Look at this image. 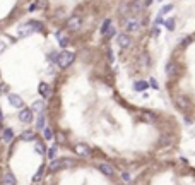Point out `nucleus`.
<instances>
[{"label": "nucleus", "mask_w": 195, "mask_h": 185, "mask_svg": "<svg viewBox=\"0 0 195 185\" xmlns=\"http://www.w3.org/2000/svg\"><path fill=\"white\" fill-rule=\"evenodd\" d=\"M72 164H74V161L69 159V158H62V159L53 158V159H51V163H50V171L63 170V168H69V166H72Z\"/></svg>", "instance_id": "obj_1"}, {"label": "nucleus", "mask_w": 195, "mask_h": 185, "mask_svg": "<svg viewBox=\"0 0 195 185\" xmlns=\"http://www.w3.org/2000/svg\"><path fill=\"white\" fill-rule=\"evenodd\" d=\"M74 58H76L74 52H62V53H58V57H56V63L60 67H69L70 63L74 62Z\"/></svg>", "instance_id": "obj_2"}, {"label": "nucleus", "mask_w": 195, "mask_h": 185, "mask_svg": "<svg viewBox=\"0 0 195 185\" xmlns=\"http://www.w3.org/2000/svg\"><path fill=\"white\" fill-rule=\"evenodd\" d=\"M82 26V19L79 17V15H72L67 19V27H69L70 31H79Z\"/></svg>", "instance_id": "obj_3"}, {"label": "nucleus", "mask_w": 195, "mask_h": 185, "mask_svg": "<svg viewBox=\"0 0 195 185\" xmlns=\"http://www.w3.org/2000/svg\"><path fill=\"white\" fill-rule=\"evenodd\" d=\"M140 29V22L137 19H127L125 22V31L127 33H135Z\"/></svg>", "instance_id": "obj_4"}, {"label": "nucleus", "mask_w": 195, "mask_h": 185, "mask_svg": "<svg viewBox=\"0 0 195 185\" xmlns=\"http://www.w3.org/2000/svg\"><path fill=\"white\" fill-rule=\"evenodd\" d=\"M117 41H118V46H120V48H128L130 45H132V38H130V36H128L127 33L118 34Z\"/></svg>", "instance_id": "obj_5"}, {"label": "nucleus", "mask_w": 195, "mask_h": 185, "mask_svg": "<svg viewBox=\"0 0 195 185\" xmlns=\"http://www.w3.org/2000/svg\"><path fill=\"white\" fill-rule=\"evenodd\" d=\"M19 120H21L22 123H29L33 120V111L29 108H21V111H19Z\"/></svg>", "instance_id": "obj_6"}, {"label": "nucleus", "mask_w": 195, "mask_h": 185, "mask_svg": "<svg viewBox=\"0 0 195 185\" xmlns=\"http://www.w3.org/2000/svg\"><path fill=\"white\" fill-rule=\"evenodd\" d=\"M9 103H10L14 108H22V106H24L22 98L19 94H14V93H12V94H9Z\"/></svg>", "instance_id": "obj_7"}, {"label": "nucleus", "mask_w": 195, "mask_h": 185, "mask_svg": "<svg viewBox=\"0 0 195 185\" xmlns=\"http://www.w3.org/2000/svg\"><path fill=\"white\" fill-rule=\"evenodd\" d=\"M76 153L79 154V156H89V153H91V149H89V146L87 144H84V142H79V144H76Z\"/></svg>", "instance_id": "obj_8"}, {"label": "nucleus", "mask_w": 195, "mask_h": 185, "mask_svg": "<svg viewBox=\"0 0 195 185\" xmlns=\"http://www.w3.org/2000/svg\"><path fill=\"white\" fill-rule=\"evenodd\" d=\"M98 168H99V171H101L103 175H106V177H113V175H115L113 166L111 164H108V163H99L98 164Z\"/></svg>", "instance_id": "obj_9"}, {"label": "nucleus", "mask_w": 195, "mask_h": 185, "mask_svg": "<svg viewBox=\"0 0 195 185\" xmlns=\"http://www.w3.org/2000/svg\"><path fill=\"white\" fill-rule=\"evenodd\" d=\"M38 91H40V94H41L43 98H48V96L51 94V86H50L48 82H41V84L38 86Z\"/></svg>", "instance_id": "obj_10"}, {"label": "nucleus", "mask_w": 195, "mask_h": 185, "mask_svg": "<svg viewBox=\"0 0 195 185\" xmlns=\"http://www.w3.org/2000/svg\"><path fill=\"white\" fill-rule=\"evenodd\" d=\"M164 70H166V74L169 75V77H174V75H176V72H178V65H176L174 62H168Z\"/></svg>", "instance_id": "obj_11"}, {"label": "nucleus", "mask_w": 195, "mask_h": 185, "mask_svg": "<svg viewBox=\"0 0 195 185\" xmlns=\"http://www.w3.org/2000/svg\"><path fill=\"white\" fill-rule=\"evenodd\" d=\"M140 9H142V5H140L139 2L127 4V14H137V12H140Z\"/></svg>", "instance_id": "obj_12"}, {"label": "nucleus", "mask_w": 195, "mask_h": 185, "mask_svg": "<svg viewBox=\"0 0 195 185\" xmlns=\"http://www.w3.org/2000/svg\"><path fill=\"white\" fill-rule=\"evenodd\" d=\"M2 185H15V177L12 173H5L2 178Z\"/></svg>", "instance_id": "obj_13"}, {"label": "nucleus", "mask_w": 195, "mask_h": 185, "mask_svg": "<svg viewBox=\"0 0 195 185\" xmlns=\"http://www.w3.org/2000/svg\"><path fill=\"white\" fill-rule=\"evenodd\" d=\"M12 137H14L12 129H4V130H2V139H4V142H10V141H12Z\"/></svg>", "instance_id": "obj_14"}, {"label": "nucleus", "mask_w": 195, "mask_h": 185, "mask_svg": "<svg viewBox=\"0 0 195 185\" xmlns=\"http://www.w3.org/2000/svg\"><path fill=\"white\" fill-rule=\"evenodd\" d=\"M43 106H45V103H43V101H34V103H33V106H31L29 110H31L33 113H34V111L41 113V111H43Z\"/></svg>", "instance_id": "obj_15"}, {"label": "nucleus", "mask_w": 195, "mask_h": 185, "mask_svg": "<svg viewBox=\"0 0 195 185\" xmlns=\"http://www.w3.org/2000/svg\"><path fill=\"white\" fill-rule=\"evenodd\" d=\"M29 33H33V29H31L29 24H26V26H22V27L17 29V34H19V36H26V34H29Z\"/></svg>", "instance_id": "obj_16"}, {"label": "nucleus", "mask_w": 195, "mask_h": 185, "mask_svg": "<svg viewBox=\"0 0 195 185\" xmlns=\"http://www.w3.org/2000/svg\"><path fill=\"white\" fill-rule=\"evenodd\" d=\"M36 134L33 132V130H26L24 134H22V141H34Z\"/></svg>", "instance_id": "obj_17"}, {"label": "nucleus", "mask_w": 195, "mask_h": 185, "mask_svg": "<svg viewBox=\"0 0 195 185\" xmlns=\"http://www.w3.org/2000/svg\"><path fill=\"white\" fill-rule=\"evenodd\" d=\"M56 40H58V43H60L63 48L69 45V40H67V36H63L62 33H56Z\"/></svg>", "instance_id": "obj_18"}, {"label": "nucleus", "mask_w": 195, "mask_h": 185, "mask_svg": "<svg viewBox=\"0 0 195 185\" xmlns=\"http://www.w3.org/2000/svg\"><path fill=\"white\" fill-rule=\"evenodd\" d=\"M146 88H147V82H144V81H137L133 84V89H135V91H144Z\"/></svg>", "instance_id": "obj_19"}, {"label": "nucleus", "mask_w": 195, "mask_h": 185, "mask_svg": "<svg viewBox=\"0 0 195 185\" xmlns=\"http://www.w3.org/2000/svg\"><path fill=\"white\" fill-rule=\"evenodd\" d=\"M43 136H45V139L48 141V139H51V137H53V130L50 129V127H45V129H43Z\"/></svg>", "instance_id": "obj_20"}, {"label": "nucleus", "mask_w": 195, "mask_h": 185, "mask_svg": "<svg viewBox=\"0 0 195 185\" xmlns=\"http://www.w3.org/2000/svg\"><path fill=\"white\" fill-rule=\"evenodd\" d=\"M110 26H111V21L106 19L105 22H103V26H101V34H106V31L110 29Z\"/></svg>", "instance_id": "obj_21"}, {"label": "nucleus", "mask_w": 195, "mask_h": 185, "mask_svg": "<svg viewBox=\"0 0 195 185\" xmlns=\"http://www.w3.org/2000/svg\"><path fill=\"white\" fill-rule=\"evenodd\" d=\"M36 125H38V129H41V130L45 129V115H43V113L38 116V122H36Z\"/></svg>", "instance_id": "obj_22"}, {"label": "nucleus", "mask_w": 195, "mask_h": 185, "mask_svg": "<svg viewBox=\"0 0 195 185\" xmlns=\"http://www.w3.org/2000/svg\"><path fill=\"white\" fill-rule=\"evenodd\" d=\"M164 26H166V29H168V31H173V29H174V21H173V19H168V21H164Z\"/></svg>", "instance_id": "obj_23"}, {"label": "nucleus", "mask_w": 195, "mask_h": 185, "mask_svg": "<svg viewBox=\"0 0 195 185\" xmlns=\"http://www.w3.org/2000/svg\"><path fill=\"white\" fill-rule=\"evenodd\" d=\"M122 180H123V182H127V184H130V182H132L130 173H128V171H122Z\"/></svg>", "instance_id": "obj_24"}, {"label": "nucleus", "mask_w": 195, "mask_h": 185, "mask_svg": "<svg viewBox=\"0 0 195 185\" xmlns=\"http://www.w3.org/2000/svg\"><path fill=\"white\" fill-rule=\"evenodd\" d=\"M43 171H45V168H40V170H38V173H36L34 175V182H40V180H41V177H43Z\"/></svg>", "instance_id": "obj_25"}, {"label": "nucleus", "mask_w": 195, "mask_h": 185, "mask_svg": "<svg viewBox=\"0 0 195 185\" xmlns=\"http://www.w3.org/2000/svg\"><path fill=\"white\" fill-rule=\"evenodd\" d=\"M36 151H38L40 154H45V153H46V147H45L41 142H40V144H36Z\"/></svg>", "instance_id": "obj_26"}, {"label": "nucleus", "mask_w": 195, "mask_h": 185, "mask_svg": "<svg viewBox=\"0 0 195 185\" xmlns=\"http://www.w3.org/2000/svg\"><path fill=\"white\" fill-rule=\"evenodd\" d=\"M142 67H144V69H147V67H149V57H147L146 53L142 55Z\"/></svg>", "instance_id": "obj_27"}, {"label": "nucleus", "mask_w": 195, "mask_h": 185, "mask_svg": "<svg viewBox=\"0 0 195 185\" xmlns=\"http://www.w3.org/2000/svg\"><path fill=\"white\" fill-rule=\"evenodd\" d=\"M105 36H108V38H113V36H115V27H113V26H110V29L106 31V34H105Z\"/></svg>", "instance_id": "obj_28"}, {"label": "nucleus", "mask_w": 195, "mask_h": 185, "mask_svg": "<svg viewBox=\"0 0 195 185\" xmlns=\"http://www.w3.org/2000/svg\"><path fill=\"white\" fill-rule=\"evenodd\" d=\"M56 149H58V147H56V146H53V147H51V149L48 151V156L51 158V159L55 158V154H56Z\"/></svg>", "instance_id": "obj_29"}, {"label": "nucleus", "mask_w": 195, "mask_h": 185, "mask_svg": "<svg viewBox=\"0 0 195 185\" xmlns=\"http://www.w3.org/2000/svg\"><path fill=\"white\" fill-rule=\"evenodd\" d=\"M171 9H173V5H171V4H168V5H164V7H163V10H161V15H163V14H166V12H169Z\"/></svg>", "instance_id": "obj_30"}, {"label": "nucleus", "mask_w": 195, "mask_h": 185, "mask_svg": "<svg viewBox=\"0 0 195 185\" xmlns=\"http://www.w3.org/2000/svg\"><path fill=\"white\" fill-rule=\"evenodd\" d=\"M36 5H40V7H46V0H38V2H36Z\"/></svg>", "instance_id": "obj_31"}, {"label": "nucleus", "mask_w": 195, "mask_h": 185, "mask_svg": "<svg viewBox=\"0 0 195 185\" xmlns=\"http://www.w3.org/2000/svg\"><path fill=\"white\" fill-rule=\"evenodd\" d=\"M36 7H38V5H36V2H34V4H31V5L28 7V10H29V12H33V10H34Z\"/></svg>", "instance_id": "obj_32"}, {"label": "nucleus", "mask_w": 195, "mask_h": 185, "mask_svg": "<svg viewBox=\"0 0 195 185\" xmlns=\"http://www.w3.org/2000/svg\"><path fill=\"white\" fill-rule=\"evenodd\" d=\"M152 36H159V29H158V27L152 29Z\"/></svg>", "instance_id": "obj_33"}, {"label": "nucleus", "mask_w": 195, "mask_h": 185, "mask_svg": "<svg viewBox=\"0 0 195 185\" xmlns=\"http://www.w3.org/2000/svg\"><path fill=\"white\" fill-rule=\"evenodd\" d=\"M149 84H151V86H152V88H158V82L154 81V79H151V82H149Z\"/></svg>", "instance_id": "obj_34"}, {"label": "nucleus", "mask_w": 195, "mask_h": 185, "mask_svg": "<svg viewBox=\"0 0 195 185\" xmlns=\"http://www.w3.org/2000/svg\"><path fill=\"white\" fill-rule=\"evenodd\" d=\"M0 120H2V111H0Z\"/></svg>", "instance_id": "obj_35"}, {"label": "nucleus", "mask_w": 195, "mask_h": 185, "mask_svg": "<svg viewBox=\"0 0 195 185\" xmlns=\"http://www.w3.org/2000/svg\"><path fill=\"white\" fill-rule=\"evenodd\" d=\"M118 185H125V184H118Z\"/></svg>", "instance_id": "obj_36"}]
</instances>
